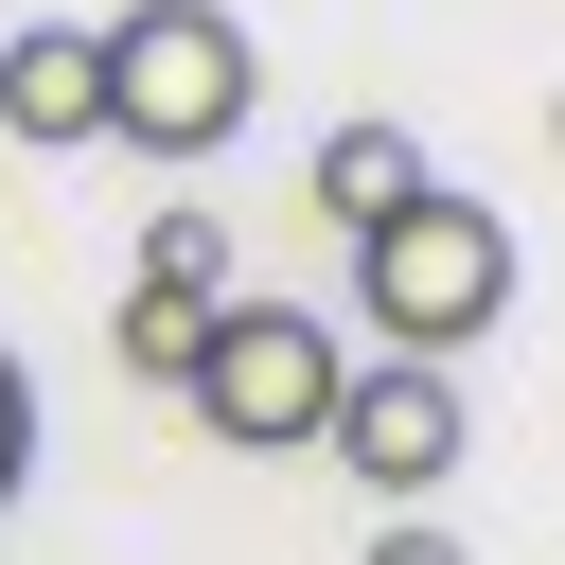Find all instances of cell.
Instances as JSON below:
<instances>
[{
    "label": "cell",
    "instance_id": "obj_1",
    "mask_svg": "<svg viewBox=\"0 0 565 565\" xmlns=\"http://www.w3.org/2000/svg\"><path fill=\"white\" fill-rule=\"evenodd\" d=\"M353 300H371V353L459 371V353L512 318V212H477L459 177H424L388 230H353Z\"/></svg>",
    "mask_w": 565,
    "mask_h": 565
},
{
    "label": "cell",
    "instance_id": "obj_2",
    "mask_svg": "<svg viewBox=\"0 0 565 565\" xmlns=\"http://www.w3.org/2000/svg\"><path fill=\"white\" fill-rule=\"evenodd\" d=\"M88 35H106V141L124 159H212L247 124V88H265V53H247L230 0H124Z\"/></svg>",
    "mask_w": 565,
    "mask_h": 565
},
{
    "label": "cell",
    "instance_id": "obj_3",
    "mask_svg": "<svg viewBox=\"0 0 565 565\" xmlns=\"http://www.w3.org/2000/svg\"><path fill=\"white\" fill-rule=\"evenodd\" d=\"M335 388H353V335H335L318 300H230L177 406H194L230 459H300V441L335 424Z\"/></svg>",
    "mask_w": 565,
    "mask_h": 565
},
{
    "label": "cell",
    "instance_id": "obj_4",
    "mask_svg": "<svg viewBox=\"0 0 565 565\" xmlns=\"http://www.w3.org/2000/svg\"><path fill=\"white\" fill-rule=\"evenodd\" d=\"M459 441H477V406H459V371H424V353H353V388H335V424H318V459H335L371 512H424V494L459 477Z\"/></svg>",
    "mask_w": 565,
    "mask_h": 565
},
{
    "label": "cell",
    "instance_id": "obj_5",
    "mask_svg": "<svg viewBox=\"0 0 565 565\" xmlns=\"http://www.w3.org/2000/svg\"><path fill=\"white\" fill-rule=\"evenodd\" d=\"M0 141H53V159L106 141V35L88 18H0Z\"/></svg>",
    "mask_w": 565,
    "mask_h": 565
},
{
    "label": "cell",
    "instance_id": "obj_6",
    "mask_svg": "<svg viewBox=\"0 0 565 565\" xmlns=\"http://www.w3.org/2000/svg\"><path fill=\"white\" fill-rule=\"evenodd\" d=\"M406 194H424V141H406V124H371V106H353V124H335V141H318V230H335V247H353V230H388V212H406Z\"/></svg>",
    "mask_w": 565,
    "mask_h": 565
},
{
    "label": "cell",
    "instance_id": "obj_7",
    "mask_svg": "<svg viewBox=\"0 0 565 565\" xmlns=\"http://www.w3.org/2000/svg\"><path fill=\"white\" fill-rule=\"evenodd\" d=\"M212 318H230V300H194V282H124V318H106V335H124V371H141V388H194Z\"/></svg>",
    "mask_w": 565,
    "mask_h": 565
},
{
    "label": "cell",
    "instance_id": "obj_8",
    "mask_svg": "<svg viewBox=\"0 0 565 565\" xmlns=\"http://www.w3.org/2000/svg\"><path fill=\"white\" fill-rule=\"evenodd\" d=\"M141 282H194V300H230V230H212V212H159V230H141Z\"/></svg>",
    "mask_w": 565,
    "mask_h": 565
},
{
    "label": "cell",
    "instance_id": "obj_9",
    "mask_svg": "<svg viewBox=\"0 0 565 565\" xmlns=\"http://www.w3.org/2000/svg\"><path fill=\"white\" fill-rule=\"evenodd\" d=\"M371 565H477V547H459L441 512H388V530H371Z\"/></svg>",
    "mask_w": 565,
    "mask_h": 565
},
{
    "label": "cell",
    "instance_id": "obj_10",
    "mask_svg": "<svg viewBox=\"0 0 565 565\" xmlns=\"http://www.w3.org/2000/svg\"><path fill=\"white\" fill-rule=\"evenodd\" d=\"M18 477H35V388H18V353H0V512H18Z\"/></svg>",
    "mask_w": 565,
    "mask_h": 565
},
{
    "label": "cell",
    "instance_id": "obj_11",
    "mask_svg": "<svg viewBox=\"0 0 565 565\" xmlns=\"http://www.w3.org/2000/svg\"><path fill=\"white\" fill-rule=\"evenodd\" d=\"M547 141H565V106H547Z\"/></svg>",
    "mask_w": 565,
    "mask_h": 565
}]
</instances>
